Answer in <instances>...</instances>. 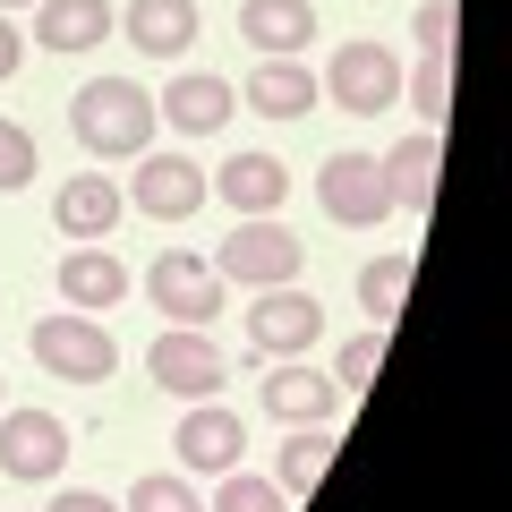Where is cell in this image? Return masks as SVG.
I'll list each match as a JSON object with an SVG mask.
<instances>
[{"mask_svg":"<svg viewBox=\"0 0 512 512\" xmlns=\"http://www.w3.org/2000/svg\"><path fill=\"white\" fill-rule=\"evenodd\" d=\"M69 137L103 163H137L154 146V94L137 77H86L69 94Z\"/></svg>","mask_w":512,"mask_h":512,"instance_id":"1","label":"cell"},{"mask_svg":"<svg viewBox=\"0 0 512 512\" xmlns=\"http://www.w3.org/2000/svg\"><path fill=\"white\" fill-rule=\"evenodd\" d=\"M26 350H35V367H52V376L69 384H111V367H120V342L103 333V316H35V333H26Z\"/></svg>","mask_w":512,"mask_h":512,"instance_id":"2","label":"cell"},{"mask_svg":"<svg viewBox=\"0 0 512 512\" xmlns=\"http://www.w3.org/2000/svg\"><path fill=\"white\" fill-rule=\"evenodd\" d=\"M146 299L163 308V325H214L222 316V299H231V282L214 274V256H188V248H171V256H154L146 265Z\"/></svg>","mask_w":512,"mask_h":512,"instance_id":"3","label":"cell"},{"mask_svg":"<svg viewBox=\"0 0 512 512\" xmlns=\"http://www.w3.org/2000/svg\"><path fill=\"white\" fill-rule=\"evenodd\" d=\"M316 205H325L342 231H376V222L393 214L384 163H376V154H325V171H316Z\"/></svg>","mask_w":512,"mask_h":512,"instance_id":"4","label":"cell"},{"mask_svg":"<svg viewBox=\"0 0 512 512\" xmlns=\"http://www.w3.org/2000/svg\"><path fill=\"white\" fill-rule=\"evenodd\" d=\"M146 376L163 384V393H188V402H214L222 384H231V359H222V342H205L197 325H163V342L146 350Z\"/></svg>","mask_w":512,"mask_h":512,"instance_id":"5","label":"cell"},{"mask_svg":"<svg viewBox=\"0 0 512 512\" xmlns=\"http://www.w3.org/2000/svg\"><path fill=\"white\" fill-rule=\"evenodd\" d=\"M316 86H325L333 103L350 111V120H376V111L402 94V60L384 52V43H367V35H359V43H342V52H333V69L316 77Z\"/></svg>","mask_w":512,"mask_h":512,"instance_id":"6","label":"cell"},{"mask_svg":"<svg viewBox=\"0 0 512 512\" xmlns=\"http://www.w3.org/2000/svg\"><path fill=\"white\" fill-rule=\"evenodd\" d=\"M214 274L222 282H256V291H274V282H291L299 274V239L282 231L274 214H248V222H231V239H222V256H214Z\"/></svg>","mask_w":512,"mask_h":512,"instance_id":"7","label":"cell"},{"mask_svg":"<svg viewBox=\"0 0 512 512\" xmlns=\"http://www.w3.org/2000/svg\"><path fill=\"white\" fill-rule=\"evenodd\" d=\"M248 342L265 350V359H299L308 342H325V308H316V291H291V282L256 291V308H248Z\"/></svg>","mask_w":512,"mask_h":512,"instance_id":"8","label":"cell"},{"mask_svg":"<svg viewBox=\"0 0 512 512\" xmlns=\"http://www.w3.org/2000/svg\"><path fill=\"white\" fill-rule=\"evenodd\" d=\"M60 461H69V427L52 419V410H0V478H60Z\"/></svg>","mask_w":512,"mask_h":512,"instance_id":"9","label":"cell"},{"mask_svg":"<svg viewBox=\"0 0 512 512\" xmlns=\"http://www.w3.org/2000/svg\"><path fill=\"white\" fill-rule=\"evenodd\" d=\"M205 205V171L188 154H137V180H128V214L154 222H188Z\"/></svg>","mask_w":512,"mask_h":512,"instance_id":"10","label":"cell"},{"mask_svg":"<svg viewBox=\"0 0 512 512\" xmlns=\"http://www.w3.org/2000/svg\"><path fill=\"white\" fill-rule=\"evenodd\" d=\"M239 103L256 111V120H308L316 103H325V86H316V69L299 52H274V60H256L248 86H231Z\"/></svg>","mask_w":512,"mask_h":512,"instance_id":"11","label":"cell"},{"mask_svg":"<svg viewBox=\"0 0 512 512\" xmlns=\"http://www.w3.org/2000/svg\"><path fill=\"white\" fill-rule=\"evenodd\" d=\"M231 111H239L231 77H214V69H180V77L163 86V103H154V120H171V137H214Z\"/></svg>","mask_w":512,"mask_h":512,"instance_id":"12","label":"cell"},{"mask_svg":"<svg viewBox=\"0 0 512 512\" xmlns=\"http://www.w3.org/2000/svg\"><path fill=\"white\" fill-rule=\"evenodd\" d=\"M256 402L274 410L282 427H333V410H342V384H333L325 367H291V359H282L274 376H265V393H256Z\"/></svg>","mask_w":512,"mask_h":512,"instance_id":"13","label":"cell"},{"mask_svg":"<svg viewBox=\"0 0 512 512\" xmlns=\"http://www.w3.org/2000/svg\"><path fill=\"white\" fill-rule=\"evenodd\" d=\"M239 43H248L256 60L308 52L316 43V0H239Z\"/></svg>","mask_w":512,"mask_h":512,"instance_id":"14","label":"cell"},{"mask_svg":"<svg viewBox=\"0 0 512 512\" xmlns=\"http://www.w3.org/2000/svg\"><path fill=\"white\" fill-rule=\"evenodd\" d=\"M52 282H60V299H69L77 316H111V308L128 299V265H120L111 248H94V239H77V256L60 265Z\"/></svg>","mask_w":512,"mask_h":512,"instance_id":"15","label":"cell"},{"mask_svg":"<svg viewBox=\"0 0 512 512\" xmlns=\"http://www.w3.org/2000/svg\"><path fill=\"white\" fill-rule=\"evenodd\" d=\"M248 461V427H239V410H188L180 419V470L197 478H222Z\"/></svg>","mask_w":512,"mask_h":512,"instance_id":"16","label":"cell"},{"mask_svg":"<svg viewBox=\"0 0 512 512\" xmlns=\"http://www.w3.org/2000/svg\"><path fill=\"white\" fill-rule=\"evenodd\" d=\"M436 154H444V128H427V137H402V146L384 154L393 214H427V205H436Z\"/></svg>","mask_w":512,"mask_h":512,"instance_id":"17","label":"cell"},{"mask_svg":"<svg viewBox=\"0 0 512 512\" xmlns=\"http://www.w3.org/2000/svg\"><path fill=\"white\" fill-rule=\"evenodd\" d=\"M205 188H222V205H239V222H248V214H274V205L291 197V171H282L274 154H231Z\"/></svg>","mask_w":512,"mask_h":512,"instance_id":"18","label":"cell"},{"mask_svg":"<svg viewBox=\"0 0 512 512\" xmlns=\"http://www.w3.org/2000/svg\"><path fill=\"white\" fill-rule=\"evenodd\" d=\"M128 43L146 60H180L197 43V0H128Z\"/></svg>","mask_w":512,"mask_h":512,"instance_id":"19","label":"cell"},{"mask_svg":"<svg viewBox=\"0 0 512 512\" xmlns=\"http://www.w3.org/2000/svg\"><path fill=\"white\" fill-rule=\"evenodd\" d=\"M120 214H128V197L103 180V171H77V180L60 188V205H52V222L69 239H111V222H120Z\"/></svg>","mask_w":512,"mask_h":512,"instance_id":"20","label":"cell"},{"mask_svg":"<svg viewBox=\"0 0 512 512\" xmlns=\"http://www.w3.org/2000/svg\"><path fill=\"white\" fill-rule=\"evenodd\" d=\"M111 35L103 0H35V52H94Z\"/></svg>","mask_w":512,"mask_h":512,"instance_id":"21","label":"cell"},{"mask_svg":"<svg viewBox=\"0 0 512 512\" xmlns=\"http://www.w3.org/2000/svg\"><path fill=\"white\" fill-rule=\"evenodd\" d=\"M333 453H342L333 427H291V444H282V461H274V487H282V495H308L316 478L333 470Z\"/></svg>","mask_w":512,"mask_h":512,"instance_id":"22","label":"cell"},{"mask_svg":"<svg viewBox=\"0 0 512 512\" xmlns=\"http://www.w3.org/2000/svg\"><path fill=\"white\" fill-rule=\"evenodd\" d=\"M402 291H410V256H367V265H359V308H367L376 333L402 316Z\"/></svg>","mask_w":512,"mask_h":512,"instance_id":"23","label":"cell"},{"mask_svg":"<svg viewBox=\"0 0 512 512\" xmlns=\"http://www.w3.org/2000/svg\"><path fill=\"white\" fill-rule=\"evenodd\" d=\"M402 86H410V103H419V120H427V128L453 120V52H419V69H410Z\"/></svg>","mask_w":512,"mask_h":512,"instance_id":"24","label":"cell"},{"mask_svg":"<svg viewBox=\"0 0 512 512\" xmlns=\"http://www.w3.org/2000/svg\"><path fill=\"white\" fill-rule=\"evenodd\" d=\"M291 495L274 487V478H248V470H222V487H214V512H282Z\"/></svg>","mask_w":512,"mask_h":512,"instance_id":"25","label":"cell"},{"mask_svg":"<svg viewBox=\"0 0 512 512\" xmlns=\"http://www.w3.org/2000/svg\"><path fill=\"white\" fill-rule=\"evenodd\" d=\"M128 512H205V504H197V487H188V478L154 470V478H137V487H128Z\"/></svg>","mask_w":512,"mask_h":512,"instance_id":"26","label":"cell"},{"mask_svg":"<svg viewBox=\"0 0 512 512\" xmlns=\"http://www.w3.org/2000/svg\"><path fill=\"white\" fill-rule=\"evenodd\" d=\"M376 367H384V333L367 325L359 342H342V359H333V384H342V393H359V384H376Z\"/></svg>","mask_w":512,"mask_h":512,"instance_id":"27","label":"cell"},{"mask_svg":"<svg viewBox=\"0 0 512 512\" xmlns=\"http://www.w3.org/2000/svg\"><path fill=\"white\" fill-rule=\"evenodd\" d=\"M35 137H26L18 120H0V188H35Z\"/></svg>","mask_w":512,"mask_h":512,"instance_id":"28","label":"cell"},{"mask_svg":"<svg viewBox=\"0 0 512 512\" xmlns=\"http://www.w3.org/2000/svg\"><path fill=\"white\" fill-rule=\"evenodd\" d=\"M461 18H453V0H419V52H453Z\"/></svg>","mask_w":512,"mask_h":512,"instance_id":"29","label":"cell"},{"mask_svg":"<svg viewBox=\"0 0 512 512\" xmlns=\"http://www.w3.org/2000/svg\"><path fill=\"white\" fill-rule=\"evenodd\" d=\"M43 512H120V504H111V495H94V487H60Z\"/></svg>","mask_w":512,"mask_h":512,"instance_id":"30","label":"cell"},{"mask_svg":"<svg viewBox=\"0 0 512 512\" xmlns=\"http://www.w3.org/2000/svg\"><path fill=\"white\" fill-rule=\"evenodd\" d=\"M18 60H26V26L0 9V77H18Z\"/></svg>","mask_w":512,"mask_h":512,"instance_id":"31","label":"cell"},{"mask_svg":"<svg viewBox=\"0 0 512 512\" xmlns=\"http://www.w3.org/2000/svg\"><path fill=\"white\" fill-rule=\"evenodd\" d=\"M0 9H26V0H0Z\"/></svg>","mask_w":512,"mask_h":512,"instance_id":"32","label":"cell"},{"mask_svg":"<svg viewBox=\"0 0 512 512\" xmlns=\"http://www.w3.org/2000/svg\"><path fill=\"white\" fill-rule=\"evenodd\" d=\"M0 393H9V384H0Z\"/></svg>","mask_w":512,"mask_h":512,"instance_id":"33","label":"cell"}]
</instances>
